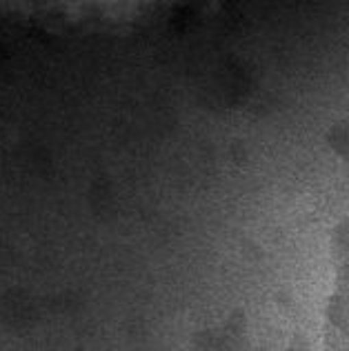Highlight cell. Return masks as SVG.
Instances as JSON below:
<instances>
[{"label": "cell", "mask_w": 349, "mask_h": 351, "mask_svg": "<svg viewBox=\"0 0 349 351\" xmlns=\"http://www.w3.org/2000/svg\"><path fill=\"white\" fill-rule=\"evenodd\" d=\"M334 258L338 265V285L349 282V218L338 225L334 234Z\"/></svg>", "instance_id": "1"}, {"label": "cell", "mask_w": 349, "mask_h": 351, "mask_svg": "<svg viewBox=\"0 0 349 351\" xmlns=\"http://www.w3.org/2000/svg\"><path fill=\"white\" fill-rule=\"evenodd\" d=\"M327 313H329L332 325L349 336V282L338 285V291L332 295V300H329Z\"/></svg>", "instance_id": "2"}, {"label": "cell", "mask_w": 349, "mask_h": 351, "mask_svg": "<svg viewBox=\"0 0 349 351\" xmlns=\"http://www.w3.org/2000/svg\"><path fill=\"white\" fill-rule=\"evenodd\" d=\"M329 141H332L334 149L349 160V120H345V123L336 125L332 129V136H329Z\"/></svg>", "instance_id": "3"}]
</instances>
